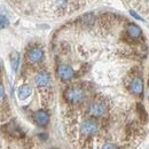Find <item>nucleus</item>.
<instances>
[{
  "instance_id": "8",
  "label": "nucleus",
  "mask_w": 149,
  "mask_h": 149,
  "mask_svg": "<svg viewBox=\"0 0 149 149\" xmlns=\"http://www.w3.org/2000/svg\"><path fill=\"white\" fill-rule=\"evenodd\" d=\"M35 83L38 87H45L49 83V74L45 70H40L35 76Z\"/></svg>"
},
{
  "instance_id": "2",
  "label": "nucleus",
  "mask_w": 149,
  "mask_h": 149,
  "mask_svg": "<svg viewBox=\"0 0 149 149\" xmlns=\"http://www.w3.org/2000/svg\"><path fill=\"white\" fill-rule=\"evenodd\" d=\"M107 112H108V107L102 101H92L86 107V113L91 117H95V118L104 117L107 116Z\"/></svg>"
},
{
  "instance_id": "13",
  "label": "nucleus",
  "mask_w": 149,
  "mask_h": 149,
  "mask_svg": "<svg viewBox=\"0 0 149 149\" xmlns=\"http://www.w3.org/2000/svg\"><path fill=\"white\" fill-rule=\"evenodd\" d=\"M7 24H8V21H7V19H6L3 15H0V29L5 28Z\"/></svg>"
},
{
  "instance_id": "5",
  "label": "nucleus",
  "mask_w": 149,
  "mask_h": 149,
  "mask_svg": "<svg viewBox=\"0 0 149 149\" xmlns=\"http://www.w3.org/2000/svg\"><path fill=\"white\" fill-rule=\"evenodd\" d=\"M130 91L132 94H134L135 96L141 97L143 93V79L142 76H138L135 77L130 85Z\"/></svg>"
},
{
  "instance_id": "6",
  "label": "nucleus",
  "mask_w": 149,
  "mask_h": 149,
  "mask_svg": "<svg viewBox=\"0 0 149 149\" xmlns=\"http://www.w3.org/2000/svg\"><path fill=\"white\" fill-rule=\"evenodd\" d=\"M33 122L39 126H46L49 123V116L45 110H37L32 115Z\"/></svg>"
},
{
  "instance_id": "12",
  "label": "nucleus",
  "mask_w": 149,
  "mask_h": 149,
  "mask_svg": "<svg viewBox=\"0 0 149 149\" xmlns=\"http://www.w3.org/2000/svg\"><path fill=\"white\" fill-rule=\"evenodd\" d=\"M8 129H9V133L12 134V135H14V136H23V132L19 130V127L16 125V124H14V123H10V124H8Z\"/></svg>"
},
{
  "instance_id": "14",
  "label": "nucleus",
  "mask_w": 149,
  "mask_h": 149,
  "mask_svg": "<svg viewBox=\"0 0 149 149\" xmlns=\"http://www.w3.org/2000/svg\"><path fill=\"white\" fill-rule=\"evenodd\" d=\"M3 95H5L3 86H2V85H1V83H0V99H1V97H3Z\"/></svg>"
},
{
  "instance_id": "7",
  "label": "nucleus",
  "mask_w": 149,
  "mask_h": 149,
  "mask_svg": "<svg viewBox=\"0 0 149 149\" xmlns=\"http://www.w3.org/2000/svg\"><path fill=\"white\" fill-rule=\"evenodd\" d=\"M42 56H44L42 49L38 48V47H33L26 53V60L30 63H37L42 58Z\"/></svg>"
},
{
  "instance_id": "10",
  "label": "nucleus",
  "mask_w": 149,
  "mask_h": 149,
  "mask_svg": "<svg viewBox=\"0 0 149 149\" xmlns=\"http://www.w3.org/2000/svg\"><path fill=\"white\" fill-rule=\"evenodd\" d=\"M31 87L29 86V85H22L21 87L19 88V97L21 100H24V99H26V97H29L30 95H31Z\"/></svg>"
},
{
  "instance_id": "9",
  "label": "nucleus",
  "mask_w": 149,
  "mask_h": 149,
  "mask_svg": "<svg viewBox=\"0 0 149 149\" xmlns=\"http://www.w3.org/2000/svg\"><path fill=\"white\" fill-rule=\"evenodd\" d=\"M125 29H126L127 35L132 38L139 39V38H141V36H142V30H141V28L136 23H127L126 26H125Z\"/></svg>"
},
{
  "instance_id": "3",
  "label": "nucleus",
  "mask_w": 149,
  "mask_h": 149,
  "mask_svg": "<svg viewBox=\"0 0 149 149\" xmlns=\"http://www.w3.org/2000/svg\"><path fill=\"white\" fill-rule=\"evenodd\" d=\"M99 131V123L94 119H85L84 122L80 123L79 125V134L83 138H90L96 134Z\"/></svg>"
},
{
  "instance_id": "11",
  "label": "nucleus",
  "mask_w": 149,
  "mask_h": 149,
  "mask_svg": "<svg viewBox=\"0 0 149 149\" xmlns=\"http://www.w3.org/2000/svg\"><path fill=\"white\" fill-rule=\"evenodd\" d=\"M10 63H12V69L14 71H16L19 63V54L17 52H12V54H10Z\"/></svg>"
},
{
  "instance_id": "4",
  "label": "nucleus",
  "mask_w": 149,
  "mask_h": 149,
  "mask_svg": "<svg viewBox=\"0 0 149 149\" xmlns=\"http://www.w3.org/2000/svg\"><path fill=\"white\" fill-rule=\"evenodd\" d=\"M56 74L58 76L60 79L67 81V80H70V79L74 78V70L72 69L71 65L65 64V63H62V64H60V65L57 67V69H56Z\"/></svg>"
},
{
  "instance_id": "1",
  "label": "nucleus",
  "mask_w": 149,
  "mask_h": 149,
  "mask_svg": "<svg viewBox=\"0 0 149 149\" xmlns=\"http://www.w3.org/2000/svg\"><path fill=\"white\" fill-rule=\"evenodd\" d=\"M63 97L70 104H80L85 100V92L80 87L71 86V87H68L64 91Z\"/></svg>"
}]
</instances>
